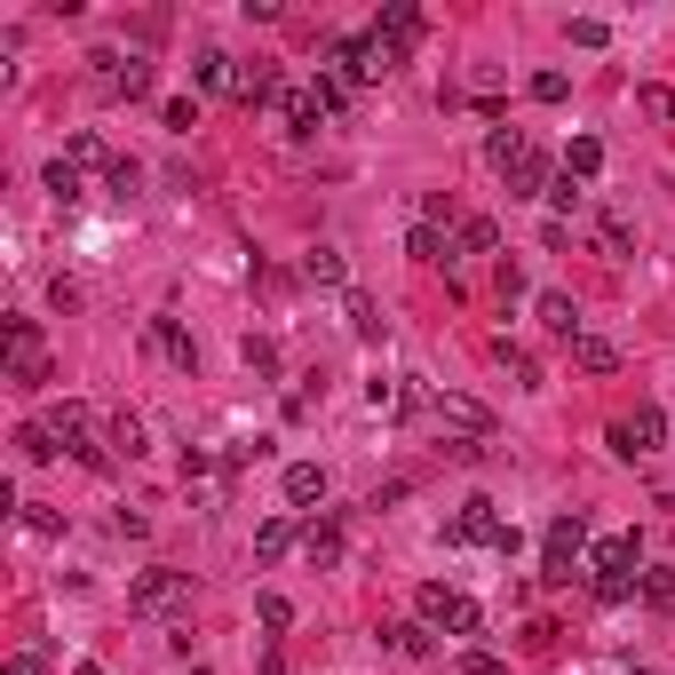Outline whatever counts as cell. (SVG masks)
I'll list each match as a JSON object with an SVG mask.
<instances>
[{"mask_svg": "<svg viewBox=\"0 0 675 675\" xmlns=\"http://www.w3.org/2000/svg\"><path fill=\"white\" fill-rule=\"evenodd\" d=\"M588 517L572 509V517H549V532H540V581H572V572L588 564Z\"/></svg>", "mask_w": 675, "mask_h": 675, "instance_id": "cell-1", "label": "cell"}, {"mask_svg": "<svg viewBox=\"0 0 675 675\" xmlns=\"http://www.w3.org/2000/svg\"><path fill=\"white\" fill-rule=\"evenodd\" d=\"M446 540H453V549H500V556H517V525H500L485 493H477V500H461V509H453Z\"/></svg>", "mask_w": 675, "mask_h": 675, "instance_id": "cell-2", "label": "cell"}, {"mask_svg": "<svg viewBox=\"0 0 675 675\" xmlns=\"http://www.w3.org/2000/svg\"><path fill=\"white\" fill-rule=\"evenodd\" d=\"M414 604H421V620H429V628H453V635H477V628H485V604H469V596L446 588V581H429Z\"/></svg>", "mask_w": 675, "mask_h": 675, "instance_id": "cell-3", "label": "cell"}, {"mask_svg": "<svg viewBox=\"0 0 675 675\" xmlns=\"http://www.w3.org/2000/svg\"><path fill=\"white\" fill-rule=\"evenodd\" d=\"M191 604V572H144V581L127 588V612H144V620H159V612H183Z\"/></svg>", "mask_w": 675, "mask_h": 675, "instance_id": "cell-4", "label": "cell"}, {"mask_svg": "<svg viewBox=\"0 0 675 675\" xmlns=\"http://www.w3.org/2000/svg\"><path fill=\"white\" fill-rule=\"evenodd\" d=\"M88 64H95V88H104V95H127V104H135V95H151V64H144V56L95 48Z\"/></svg>", "mask_w": 675, "mask_h": 675, "instance_id": "cell-5", "label": "cell"}, {"mask_svg": "<svg viewBox=\"0 0 675 675\" xmlns=\"http://www.w3.org/2000/svg\"><path fill=\"white\" fill-rule=\"evenodd\" d=\"M660 446H667V414H660V405H635L628 421H612V453H620V461H644V453H660Z\"/></svg>", "mask_w": 675, "mask_h": 675, "instance_id": "cell-6", "label": "cell"}, {"mask_svg": "<svg viewBox=\"0 0 675 675\" xmlns=\"http://www.w3.org/2000/svg\"><path fill=\"white\" fill-rule=\"evenodd\" d=\"M9 374H16V390L48 382V350H41V334H32V318H9Z\"/></svg>", "mask_w": 675, "mask_h": 675, "instance_id": "cell-7", "label": "cell"}, {"mask_svg": "<svg viewBox=\"0 0 675 675\" xmlns=\"http://www.w3.org/2000/svg\"><path fill=\"white\" fill-rule=\"evenodd\" d=\"M429 414L446 421V429H461V437H477V446L493 437V414H485L477 397H453V390H446V397H429Z\"/></svg>", "mask_w": 675, "mask_h": 675, "instance_id": "cell-8", "label": "cell"}, {"mask_svg": "<svg viewBox=\"0 0 675 675\" xmlns=\"http://www.w3.org/2000/svg\"><path fill=\"white\" fill-rule=\"evenodd\" d=\"M500 176H509V199H549L556 167H549V151H532V144H525V159H509Z\"/></svg>", "mask_w": 675, "mask_h": 675, "instance_id": "cell-9", "label": "cell"}, {"mask_svg": "<svg viewBox=\"0 0 675 675\" xmlns=\"http://www.w3.org/2000/svg\"><path fill=\"white\" fill-rule=\"evenodd\" d=\"M635 556H644V549H635V532H612V540H596V549H588V572H612V581H628Z\"/></svg>", "mask_w": 675, "mask_h": 675, "instance_id": "cell-10", "label": "cell"}, {"mask_svg": "<svg viewBox=\"0 0 675 675\" xmlns=\"http://www.w3.org/2000/svg\"><path fill=\"white\" fill-rule=\"evenodd\" d=\"M532 311H540V326H549L556 342H581V334H588V326H581V302H572V294H540Z\"/></svg>", "mask_w": 675, "mask_h": 675, "instance_id": "cell-11", "label": "cell"}, {"mask_svg": "<svg viewBox=\"0 0 675 675\" xmlns=\"http://www.w3.org/2000/svg\"><path fill=\"white\" fill-rule=\"evenodd\" d=\"M279 120H286V135H318V120H326L318 88H286V95H279Z\"/></svg>", "mask_w": 675, "mask_h": 675, "instance_id": "cell-12", "label": "cell"}, {"mask_svg": "<svg viewBox=\"0 0 675 675\" xmlns=\"http://www.w3.org/2000/svg\"><path fill=\"white\" fill-rule=\"evenodd\" d=\"M405 255H414V262H453L461 247H453L446 223H414V230H405Z\"/></svg>", "mask_w": 675, "mask_h": 675, "instance_id": "cell-13", "label": "cell"}, {"mask_svg": "<svg viewBox=\"0 0 675 675\" xmlns=\"http://www.w3.org/2000/svg\"><path fill=\"white\" fill-rule=\"evenodd\" d=\"M318 500H326V469L318 461H294L286 469V509H318Z\"/></svg>", "mask_w": 675, "mask_h": 675, "instance_id": "cell-14", "label": "cell"}, {"mask_svg": "<svg viewBox=\"0 0 675 675\" xmlns=\"http://www.w3.org/2000/svg\"><path fill=\"white\" fill-rule=\"evenodd\" d=\"M230 95H239V104H279V72H270V64H239V80H230Z\"/></svg>", "mask_w": 675, "mask_h": 675, "instance_id": "cell-15", "label": "cell"}, {"mask_svg": "<svg viewBox=\"0 0 675 675\" xmlns=\"http://www.w3.org/2000/svg\"><path fill=\"white\" fill-rule=\"evenodd\" d=\"M572 365H581V374H620V342H604V334H581V342H572Z\"/></svg>", "mask_w": 675, "mask_h": 675, "instance_id": "cell-16", "label": "cell"}, {"mask_svg": "<svg viewBox=\"0 0 675 675\" xmlns=\"http://www.w3.org/2000/svg\"><path fill=\"white\" fill-rule=\"evenodd\" d=\"M294 540H302V532H294V517H262V525H255V556H262V564H279Z\"/></svg>", "mask_w": 675, "mask_h": 675, "instance_id": "cell-17", "label": "cell"}, {"mask_svg": "<svg viewBox=\"0 0 675 675\" xmlns=\"http://www.w3.org/2000/svg\"><path fill=\"white\" fill-rule=\"evenodd\" d=\"M564 176H572V183H596V176H604V144H596V135H572Z\"/></svg>", "mask_w": 675, "mask_h": 675, "instance_id": "cell-18", "label": "cell"}, {"mask_svg": "<svg viewBox=\"0 0 675 675\" xmlns=\"http://www.w3.org/2000/svg\"><path fill=\"white\" fill-rule=\"evenodd\" d=\"M302 279H311V286H342V279H350L342 247H311V255H302Z\"/></svg>", "mask_w": 675, "mask_h": 675, "instance_id": "cell-19", "label": "cell"}, {"mask_svg": "<svg viewBox=\"0 0 675 675\" xmlns=\"http://www.w3.org/2000/svg\"><path fill=\"white\" fill-rule=\"evenodd\" d=\"M41 183H48L56 207H80V199H88V183H80V167H72V159H48V176H41Z\"/></svg>", "mask_w": 675, "mask_h": 675, "instance_id": "cell-20", "label": "cell"}, {"mask_svg": "<svg viewBox=\"0 0 675 675\" xmlns=\"http://www.w3.org/2000/svg\"><path fill=\"white\" fill-rule=\"evenodd\" d=\"M596 239H604V255H635V223L620 207H596Z\"/></svg>", "mask_w": 675, "mask_h": 675, "instance_id": "cell-21", "label": "cell"}, {"mask_svg": "<svg viewBox=\"0 0 675 675\" xmlns=\"http://www.w3.org/2000/svg\"><path fill=\"white\" fill-rule=\"evenodd\" d=\"M374 32H390V41H405V48H414V41H421V9H414V0H390Z\"/></svg>", "mask_w": 675, "mask_h": 675, "instance_id": "cell-22", "label": "cell"}, {"mask_svg": "<svg viewBox=\"0 0 675 675\" xmlns=\"http://www.w3.org/2000/svg\"><path fill=\"white\" fill-rule=\"evenodd\" d=\"M191 80H199V88H223V95H230V80H239V64H230L223 48H199V64H191Z\"/></svg>", "mask_w": 675, "mask_h": 675, "instance_id": "cell-23", "label": "cell"}, {"mask_svg": "<svg viewBox=\"0 0 675 675\" xmlns=\"http://www.w3.org/2000/svg\"><path fill=\"white\" fill-rule=\"evenodd\" d=\"M350 334H358V342H382V334H390V318H382L374 294H350Z\"/></svg>", "mask_w": 675, "mask_h": 675, "instance_id": "cell-24", "label": "cell"}, {"mask_svg": "<svg viewBox=\"0 0 675 675\" xmlns=\"http://www.w3.org/2000/svg\"><path fill=\"white\" fill-rule=\"evenodd\" d=\"M453 247H461V255H493V247H500V230H493V215H461V230H453Z\"/></svg>", "mask_w": 675, "mask_h": 675, "instance_id": "cell-25", "label": "cell"}, {"mask_svg": "<svg viewBox=\"0 0 675 675\" xmlns=\"http://www.w3.org/2000/svg\"><path fill=\"white\" fill-rule=\"evenodd\" d=\"M302 556H311V564H342V532H334V525L318 517L311 532H302Z\"/></svg>", "mask_w": 675, "mask_h": 675, "instance_id": "cell-26", "label": "cell"}, {"mask_svg": "<svg viewBox=\"0 0 675 675\" xmlns=\"http://www.w3.org/2000/svg\"><path fill=\"white\" fill-rule=\"evenodd\" d=\"M72 167H95V176H112L120 159L104 151V135H95V127H80V135H72Z\"/></svg>", "mask_w": 675, "mask_h": 675, "instance_id": "cell-27", "label": "cell"}, {"mask_svg": "<svg viewBox=\"0 0 675 675\" xmlns=\"http://www.w3.org/2000/svg\"><path fill=\"white\" fill-rule=\"evenodd\" d=\"M255 620H262L270 635H279V628H294V604H286L279 588H262V596H255Z\"/></svg>", "mask_w": 675, "mask_h": 675, "instance_id": "cell-28", "label": "cell"}, {"mask_svg": "<svg viewBox=\"0 0 675 675\" xmlns=\"http://www.w3.org/2000/svg\"><path fill=\"white\" fill-rule=\"evenodd\" d=\"M493 358H500V365H509V374H517L525 390H540V365H532V358H525V350L509 342V334H500V342H493Z\"/></svg>", "mask_w": 675, "mask_h": 675, "instance_id": "cell-29", "label": "cell"}, {"mask_svg": "<svg viewBox=\"0 0 675 675\" xmlns=\"http://www.w3.org/2000/svg\"><path fill=\"white\" fill-rule=\"evenodd\" d=\"M500 88H509V80H500V64H477V80H469V95H477V112H500Z\"/></svg>", "mask_w": 675, "mask_h": 675, "instance_id": "cell-30", "label": "cell"}, {"mask_svg": "<svg viewBox=\"0 0 675 675\" xmlns=\"http://www.w3.org/2000/svg\"><path fill=\"white\" fill-rule=\"evenodd\" d=\"M239 358L255 365V374H279V342H270V334H247V342H239Z\"/></svg>", "mask_w": 675, "mask_h": 675, "instance_id": "cell-31", "label": "cell"}, {"mask_svg": "<svg viewBox=\"0 0 675 675\" xmlns=\"http://www.w3.org/2000/svg\"><path fill=\"white\" fill-rule=\"evenodd\" d=\"M549 207H556V215H581V207H588V183L556 176V183H549Z\"/></svg>", "mask_w": 675, "mask_h": 675, "instance_id": "cell-32", "label": "cell"}, {"mask_svg": "<svg viewBox=\"0 0 675 675\" xmlns=\"http://www.w3.org/2000/svg\"><path fill=\"white\" fill-rule=\"evenodd\" d=\"M635 588H644V604H660V612H667V604H675V572H667V564H652Z\"/></svg>", "mask_w": 675, "mask_h": 675, "instance_id": "cell-33", "label": "cell"}, {"mask_svg": "<svg viewBox=\"0 0 675 675\" xmlns=\"http://www.w3.org/2000/svg\"><path fill=\"white\" fill-rule=\"evenodd\" d=\"M112 446L135 461V453H144V421H135V414H112Z\"/></svg>", "mask_w": 675, "mask_h": 675, "instance_id": "cell-34", "label": "cell"}, {"mask_svg": "<svg viewBox=\"0 0 675 675\" xmlns=\"http://www.w3.org/2000/svg\"><path fill=\"white\" fill-rule=\"evenodd\" d=\"M390 644H397L405 660H429V628H414V620H405V628H390Z\"/></svg>", "mask_w": 675, "mask_h": 675, "instance_id": "cell-35", "label": "cell"}, {"mask_svg": "<svg viewBox=\"0 0 675 675\" xmlns=\"http://www.w3.org/2000/svg\"><path fill=\"white\" fill-rule=\"evenodd\" d=\"M311 88H318V104H326V112H342V104H350V80H342V72H318Z\"/></svg>", "mask_w": 675, "mask_h": 675, "instance_id": "cell-36", "label": "cell"}, {"mask_svg": "<svg viewBox=\"0 0 675 675\" xmlns=\"http://www.w3.org/2000/svg\"><path fill=\"white\" fill-rule=\"evenodd\" d=\"M485 159H493V167H509V159H525V135H517V127H500L493 144H485Z\"/></svg>", "mask_w": 675, "mask_h": 675, "instance_id": "cell-37", "label": "cell"}, {"mask_svg": "<svg viewBox=\"0 0 675 675\" xmlns=\"http://www.w3.org/2000/svg\"><path fill=\"white\" fill-rule=\"evenodd\" d=\"M564 95H572L564 72H532V104H564Z\"/></svg>", "mask_w": 675, "mask_h": 675, "instance_id": "cell-38", "label": "cell"}, {"mask_svg": "<svg viewBox=\"0 0 675 675\" xmlns=\"http://www.w3.org/2000/svg\"><path fill=\"white\" fill-rule=\"evenodd\" d=\"M588 588H596V604H628L635 596V581H612V572H588Z\"/></svg>", "mask_w": 675, "mask_h": 675, "instance_id": "cell-39", "label": "cell"}, {"mask_svg": "<svg viewBox=\"0 0 675 675\" xmlns=\"http://www.w3.org/2000/svg\"><path fill=\"white\" fill-rule=\"evenodd\" d=\"M16 453H24V461H48L56 437H48V429H16Z\"/></svg>", "mask_w": 675, "mask_h": 675, "instance_id": "cell-40", "label": "cell"}, {"mask_svg": "<svg viewBox=\"0 0 675 675\" xmlns=\"http://www.w3.org/2000/svg\"><path fill=\"white\" fill-rule=\"evenodd\" d=\"M635 104H644L652 120H675V88H635Z\"/></svg>", "mask_w": 675, "mask_h": 675, "instance_id": "cell-41", "label": "cell"}, {"mask_svg": "<svg viewBox=\"0 0 675 675\" xmlns=\"http://www.w3.org/2000/svg\"><path fill=\"white\" fill-rule=\"evenodd\" d=\"M135 183H144V167H135V159H120V167H112V176H104V191H112V199H127Z\"/></svg>", "mask_w": 675, "mask_h": 675, "instance_id": "cell-42", "label": "cell"}, {"mask_svg": "<svg viewBox=\"0 0 675 675\" xmlns=\"http://www.w3.org/2000/svg\"><path fill=\"white\" fill-rule=\"evenodd\" d=\"M453 675H509V667H500L493 652H461V660H453Z\"/></svg>", "mask_w": 675, "mask_h": 675, "instance_id": "cell-43", "label": "cell"}, {"mask_svg": "<svg viewBox=\"0 0 675 675\" xmlns=\"http://www.w3.org/2000/svg\"><path fill=\"white\" fill-rule=\"evenodd\" d=\"M421 223H446V230H461V223H453V199H446V191H429V199H421Z\"/></svg>", "mask_w": 675, "mask_h": 675, "instance_id": "cell-44", "label": "cell"}, {"mask_svg": "<svg viewBox=\"0 0 675 675\" xmlns=\"http://www.w3.org/2000/svg\"><path fill=\"white\" fill-rule=\"evenodd\" d=\"M167 127H176V135H191V127H199V104H191V95H176V104H167Z\"/></svg>", "mask_w": 675, "mask_h": 675, "instance_id": "cell-45", "label": "cell"}, {"mask_svg": "<svg viewBox=\"0 0 675 675\" xmlns=\"http://www.w3.org/2000/svg\"><path fill=\"white\" fill-rule=\"evenodd\" d=\"M24 525H32V532H64V517H56V509H41V500H24Z\"/></svg>", "mask_w": 675, "mask_h": 675, "instance_id": "cell-46", "label": "cell"}, {"mask_svg": "<svg viewBox=\"0 0 675 675\" xmlns=\"http://www.w3.org/2000/svg\"><path fill=\"white\" fill-rule=\"evenodd\" d=\"M9 675H41V660H9Z\"/></svg>", "mask_w": 675, "mask_h": 675, "instance_id": "cell-47", "label": "cell"}, {"mask_svg": "<svg viewBox=\"0 0 675 675\" xmlns=\"http://www.w3.org/2000/svg\"><path fill=\"white\" fill-rule=\"evenodd\" d=\"M72 675H104V667H95V660H80V667H72Z\"/></svg>", "mask_w": 675, "mask_h": 675, "instance_id": "cell-48", "label": "cell"}, {"mask_svg": "<svg viewBox=\"0 0 675 675\" xmlns=\"http://www.w3.org/2000/svg\"><path fill=\"white\" fill-rule=\"evenodd\" d=\"M628 675H660V667H628Z\"/></svg>", "mask_w": 675, "mask_h": 675, "instance_id": "cell-49", "label": "cell"}]
</instances>
